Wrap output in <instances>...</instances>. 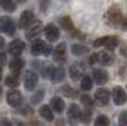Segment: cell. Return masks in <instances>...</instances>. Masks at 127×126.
Instances as JSON below:
<instances>
[{
	"label": "cell",
	"instance_id": "cell-1",
	"mask_svg": "<svg viewBox=\"0 0 127 126\" xmlns=\"http://www.w3.org/2000/svg\"><path fill=\"white\" fill-rule=\"evenodd\" d=\"M124 19H126V16L121 13V10L117 6L110 7L109 10L106 11V14H104V22H106V24L110 26V27H114V29L123 27Z\"/></svg>",
	"mask_w": 127,
	"mask_h": 126
},
{
	"label": "cell",
	"instance_id": "cell-2",
	"mask_svg": "<svg viewBox=\"0 0 127 126\" xmlns=\"http://www.w3.org/2000/svg\"><path fill=\"white\" fill-rule=\"evenodd\" d=\"M120 43V39L117 36H103L100 39H96L93 42V46L94 47H104L107 50H113L116 49Z\"/></svg>",
	"mask_w": 127,
	"mask_h": 126
},
{
	"label": "cell",
	"instance_id": "cell-3",
	"mask_svg": "<svg viewBox=\"0 0 127 126\" xmlns=\"http://www.w3.org/2000/svg\"><path fill=\"white\" fill-rule=\"evenodd\" d=\"M0 33H6L7 36H13L16 33V24L13 19L7 16H0Z\"/></svg>",
	"mask_w": 127,
	"mask_h": 126
},
{
	"label": "cell",
	"instance_id": "cell-4",
	"mask_svg": "<svg viewBox=\"0 0 127 126\" xmlns=\"http://www.w3.org/2000/svg\"><path fill=\"white\" fill-rule=\"evenodd\" d=\"M84 70H86V66L83 62H74L70 64L69 67V74L73 80H79L84 76Z\"/></svg>",
	"mask_w": 127,
	"mask_h": 126
},
{
	"label": "cell",
	"instance_id": "cell-5",
	"mask_svg": "<svg viewBox=\"0 0 127 126\" xmlns=\"http://www.w3.org/2000/svg\"><path fill=\"white\" fill-rule=\"evenodd\" d=\"M39 83V76L34 70H27L24 74V89L29 92H33Z\"/></svg>",
	"mask_w": 127,
	"mask_h": 126
},
{
	"label": "cell",
	"instance_id": "cell-6",
	"mask_svg": "<svg viewBox=\"0 0 127 126\" xmlns=\"http://www.w3.org/2000/svg\"><path fill=\"white\" fill-rule=\"evenodd\" d=\"M59 24L62 26V27L64 29V30H67L73 37H83L77 30H76L74 27V24H73V22H71V19H70L69 16H63V17H60L59 19Z\"/></svg>",
	"mask_w": 127,
	"mask_h": 126
},
{
	"label": "cell",
	"instance_id": "cell-7",
	"mask_svg": "<svg viewBox=\"0 0 127 126\" xmlns=\"http://www.w3.org/2000/svg\"><path fill=\"white\" fill-rule=\"evenodd\" d=\"M80 115L81 110L79 109L77 105H70L69 109H67V122H69L70 126H76L80 120Z\"/></svg>",
	"mask_w": 127,
	"mask_h": 126
},
{
	"label": "cell",
	"instance_id": "cell-8",
	"mask_svg": "<svg viewBox=\"0 0 127 126\" xmlns=\"http://www.w3.org/2000/svg\"><path fill=\"white\" fill-rule=\"evenodd\" d=\"M34 23V13L32 10H24L19 17V27L20 29H29Z\"/></svg>",
	"mask_w": 127,
	"mask_h": 126
},
{
	"label": "cell",
	"instance_id": "cell-9",
	"mask_svg": "<svg viewBox=\"0 0 127 126\" xmlns=\"http://www.w3.org/2000/svg\"><path fill=\"white\" fill-rule=\"evenodd\" d=\"M43 24H41V22H34L32 26L29 27V30L26 32V39L27 40H36L39 36H40L41 33H43Z\"/></svg>",
	"mask_w": 127,
	"mask_h": 126
},
{
	"label": "cell",
	"instance_id": "cell-10",
	"mask_svg": "<svg viewBox=\"0 0 127 126\" xmlns=\"http://www.w3.org/2000/svg\"><path fill=\"white\" fill-rule=\"evenodd\" d=\"M6 100H7V105L9 106H12V108H17L20 106V103L23 100V96H22V93L19 90H9L6 95Z\"/></svg>",
	"mask_w": 127,
	"mask_h": 126
},
{
	"label": "cell",
	"instance_id": "cell-11",
	"mask_svg": "<svg viewBox=\"0 0 127 126\" xmlns=\"http://www.w3.org/2000/svg\"><path fill=\"white\" fill-rule=\"evenodd\" d=\"M94 100L98 106H107L110 102V92L107 89H97L94 93Z\"/></svg>",
	"mask_w": 127,
	"mask_h": 126
},
{
	"label": "cell",
	"instance_id": "cell-12",
	"mask_svg": "<svg viewBox=\"0 0 127 126\" xmlns=\"http://www.w3.org/2000/svg\"><path fill=\"white\" fill-rule=\"evenodd\" d=\"M111 95H113V102L117 105V106H121V105H124L127 100V95L124 89L120 87V86H116L113 87V92H111Z\"/></svg>",
	"mask_w": 127,
	"mask_h": 126
},
{
	"label": "cell",
	"instance_id": "cell-13",
	"mask_svg": "<svg viewBox=\"0 0 127 126\" xmlns=\"http://www.w3.org/2000/svg\"><path fill=\"white\" fill-rule=\"evenodd\" d=\"M93 82L97 83L98 86L106 85L109 82V73L104 69H94L93 70Z\"/></svg>",
	"mask_w": 127,
	"mask_h": 126
},
{
	"label": "cell",
	"instance_id": "cell-14",
	"mask_svg": "<svg viewBox=\"0 0 127 126\" xmlns=\"http://www.w3.org/2000/svg\"><path fill=\"white\" fill-rule=\"evenodd\" d=\"M43 32H44V36L49 42H56L60 37V30L56 24H47Z\"/></svg>",
	"mask_w": 127,
	"mask_h": 126
},
{
	"label": "cell",
	"instance_id": "cell-15",
	"mask_svg": "<svg viewBox=\"0 0 127 126\" xmlns=\"http://www.w3.org/2000/svg\"><path fill=\"white\" fill-rule=\"evenodd\" d=\"M24 47H26V45H24L23 40L14 39L13 42H10V45H9V53L13 55V56H20V55L23 53Z\"/></svg>",
	"mask_w": 127,
	"mask_h": 126
},
{
	"label": "cell",
	"instance_id": "cell-16",
	"mask_svg": "<svg viewBox=\"0 0 127 126\" xmlns=\"http://www.w3.org/2000/svg\"><path fill=\"white\" fill-rule=\"evenodd\" d=\"M53 59H54V62H57V63L66 62V45L64 43H59L53 49Z\"/></svg>",
	"mask_w": 127,
	"mask_h": 126
},
{
	"label": "cell",
	"instance_id": "cell-17",
	"mask_svg": "<svg viewBox=\"0 0 127 126\" xmlns=\"http://www.w3.org/2000/svg\"><path fill=\"white\" fill-rule=\"evenodd\" d=\"M113 62H114V56L109 50H101L97 53V63H100L101 66H110L113 64Z\"/></svg>",
	"mask_w": 127,
	"mask_h": 126
},
{
	"label": "cell",
	"instance_id": "cell-18",
	"mask_svg": "<svg viewBox=\"0 0 127 126\" xmlns=\"http://www.w3.org/2000/svg\"><path fill=\"white\" fill-rule=\"evenodd\" d=\"M64 77H66V70L62 66H57V67L52 69V73H50V80L53 83H60L63 82Z\"/></svg>",
	"mask_w": 127,
	"mask_h": 126
},
{
	"label": "cell",
	"instance_id": "cell-19",
	"mask_svg": "<svg viewBox=\"0 0 127 126\" xmlns=\"http://www.w3.org/2000/svg\"><path fill=\"white\" fill-rule=\"evenodd\" d=\"M9 67L12 70V73H20L22 69L24 67V60L22 57L14 56L12 60H10V63H9Z\"/></svg>",
	"mask_w": 127,
	"mask_h": 126
},
{
	"label": "cell",
	"instance_id": "cell-20",
	"mask_svg": "<svg viewBox=\"0 0 127 126\" xmlns=\"http://www.w3.org/2000/svg\"><path fill=\"white\" fill-rule=\"evenodd\" d=\"M44 47H46V43L43 40L37 39V40H33L30 52H32L33 56H40V55H43V52H44Z\"/></svg>",
	"mask_w": 127,
	"mask_h": 126
},
{
	"label": "cell",
	"instance_id": "cell-21",
	"mask_svg": "<svg viewBox=\"0 0 127 126\" xmlns=\"http://www.w3.org/2000/svg\"><path fill=\"white\" fill-rule=\"evenodd\" d=\"M39 115H40L44 120H47V122H53V120H54L53 109L50 108L49 105H43V106H40V109H39Z\"/></svg>",
	"mask_w": 127,
	"mask_h": 126
},
{
	"label": "cell",
	"instance_id": "cell-22",
	"mask_svg": "<svg viewBox=\"0 0 127 126\" xmlns=\"http://www.w3.org/2000/svg\"><path fill=\"white\" fill-rule=\"evenodd\" d=\"M4 85H6L7 87H10V89L17 87V86L20 85V76H19V73H10L9 76H6Z\"/></svg>",
	"mask_w": 127,
	"mask_h": 126
},
{
	"label": "cell",
	"instance_id": "cell-23",
	"mask_svg": "<svg viewBox=\"0 0 127 126\" xmlns=\"http://www.w3.org/2000/svg\"><path fill=\"white\" fill-rule=\"evenodd\" d=\"M50 105H52V109L56 112V113H62V112L64 110V102H63V99H62V97H59V96L52 97Z\"/></svg>",
	"mask_w": 127,
	"mask_h": 126
},
{
	"label": "cell",
	"instance_id": "cell-24",
	"mask_svg": "<svg viewBox=\"0 0 127 126\" xmlns=\"http://www.w3.org/2000/svg\"><path fill=\"white\" fill-rule=\"evenodd\" d=\"M90 52V49L87 46H83V45H73L71 46V53L76 55V56H83V55H87Z\"/></svg>",
	"mask_w": 127,
	"mask_h": 126
},
{
	"label": "cell",
	"instance_id": "cell-25",
	"mask_svg": "<svg viewBox=\"0 0 127 126\" xmlns=\"http://www.w3.org/2000/svg\"><path fill=\"white\" fill-rule=\"evenodd\" d=\"M80 87H81V90L89 92L93 87V77L87 76V74L83 76V77H81V82H80Z\"/></svg>",
	"mask_w": 127,
	"mask_h": 126
},
{
	"label": "cell",
	"instance_id": "cell-26",
	"mask_svg": "<svg viewBox=\"0 0 127 126\" xmlns=\"http://www.w3.org/2000/svg\"><path fill=\"white\" fill-rule=\"evenodd\" d=\"M62 93H63L64 96L70 97V99H76V97L79 96V92L76 90V89H73V87L69 86V85H66V86L62 87Z\"/></svg>",
	"mask_w": 127,
	"mask_h": 126
},
{
	"label": "cell",
	"instance_id": "cell-27",
	"mask_svg": "<svg viewBox=\"0 0 127 126\" xmlns=\"http://www.w3.org/2000/svg\"><path fill=\"white\" fill-rule=\"evenodd\" d=\"M0 6H1L3 10L10 11V13L16 10V3L13 0H0Z\"/></svg>",
	"mask_w": 127,
	"mask_h": 126
},
{
	"label": "cell",
	"instance_id": "cell-28",
	"mask_svg": "<svg viewBox=\"0 0 127 126\" xmlns=\"http://www.w3.org/2000/svg\"><path fill=\"white\" fill-rule=\"evenodd\" d=\"M80 100H81V103H83L84 109H90V110H93V108H94V103H93V99L89 96V95H81Z\"/></svg>",
	"mask_w": 127,
	"mask_h": 126
},
{
	"label": "cell",
	"instance_id": "cell-29",
	"mask_svg": "<svg viewBox=\"0 0 127 126\" xmlns=\"http://www.w3.org/2000/svg\"><path fill=\"white\" fill-rule=\"evenodd\" d=\"M92 112L90 109H84V110H81V115H80V122H83L84 125H89L90 123V120H92Z\"/></svg>",
	"mask_w": 127,
	"mask_h": 126
},
{
	"label": "cell",
	"instance_id": "cell-30",
	"mask_svg": "<svg viewBox=\"0 0 127 126\" xmlns=\"http://www.w3.org/2000/svg\"><path fill=\"white\" fill-rule=\"evenodd\" d=\"M109 125H110V119L106 115H100L94 120V126H109Z\"/></svg>",
	"mask_w": 127,
	"mask_h": 126
},
{
	"label": "cell",
	"instance_id": "cell-31",
	"mask_svg": "<svg viewBox=\"0 0 127 126\" xmlns=\"http://www.w3.org/2000/svg\"><path fill=\"white\" fill-rule=\"evenodd\" d=\"M44 97V90H37L36 93H33V96H32V99H30V102H32V105H37V103L41 102V99Z\"/></svg>",
	"mask_w": 127,
	"mask_h": 126
},
{
	"label": "cell",
	"instance_id": "cell-32",
	"mask_svg": "<svg viewBox=\"0 0 127 126\" xmlns=\"http://www.w3.org/2000/svg\"><path fill=\"white\" fill-rule=\"evenodd\" d=\"M50 4H52V0H39V7H40L41 13H47Z\"/></svg>",
	"mask_w": 127,
	"mask_h": 126
},
{
	"label": "cell",
	"instance_id": "cell-33",
	"mask_svg": "<svg viewBox=\"0 0 127 126\" xmlns=\"http://www.w3.org/2000/svg\"><path fill=\"white\" fill-rule=\"evenodd\" d=\"M119 126H127V110L120 112V116H119Z\"/></svg>",
	"mask_w": 127,
	"mask_h": 126
},
{
	"label": "cell",
	"instance_id": "cell-34",
	"mask_svg": "<svg viewBox=\"0 0 127 126\" xmlns=\"http://www.w3.org/2000/svg\"><path fill=\"white\" fill-rule=\"evenodd\" d=\"M19 115H22V116H30V115L33 113V109L30 108V106H24L23 109H20V110H17Z\"/></svg>",
	"mask_w": 127,
	"mask_h": 126
},
{
	"label": "cell",
	"instance_id": "cell-35",
	"mask_svg": "<svg viewBox=\"0 0 127 126\" xmlns=\"http://www.w3.org/2000/svg\"><path fill=\"white\" fill-rule=\"evenodd\" d=\"M52 66H49V64H46L44 67H41V76L43 77H50V73H52Z\"/></svg>",
	"mask_w": 127,
	"mask_h": 126
},
{
	"label": "cell",
	"instance_id": "cell-36",
	"mask_svg": "<svg viewBox=\"0 0 127 126\" xmlns=\"http://www.w3.org/2000/svg\"><path fill=\"white\" fill-rule=\"evenodd\" d=\"M7 62V56L6 53H0V67H3Z\"/></svg>",
	"mask_w": 127,
	"mask_h": 126
},
{
	"label": "cell",
	"instance_id": "cell-37",
	"mask_svg": "<svg viewBox=\"0 0 127 126\" xmlns=\"http://www.w3.org/2000/svg\"><path fill=\"white\" fill-rule=\"evenodd\" d=\"M89 63H90V64L97 63V53H93L92 56H90V59H89Z\"/></svg>",
	"mask_w": 127,
	"mask_h": 126
},
{
	"label": "cell",
	"instance_id": "cell-38",
	"mask_svg": "<svg viewBox=\"0 0 127 126\" xmlns=\"http://www.w3.org/2000/svg\"><path fill=\"white\" fill-rule=\"evenodd\" d=\"M0 126H13V125H12V122H10V120L1 119V120H0Z\"/></svg>",
	"mask_w": 127,
	"mask_h": 126
},
{
	"label": "cell",
	"instance_id": "cell-39",
	"mask_svg": "<svg viewBox=\"0 0 127 126\" xmlns=\"http://www.w3.org/2000/svg\"><path fill=\"white\" fill-rule=\"evenodd\" d=\"M50 53H52V47H50L49 45H46V47H44V52H43V55H44V56H49Z\"/></svg>",
	"mask_w": 127,
	"mask_h": 126
},
{
	"label": "cell",
	"instance_id": "cell-40",
	"mask_svg": "<svg viewBox=\"0 0 127 126\" xmlns=\"http://www.w3.org/2000/svg\"><path fill=\"white\" fill-rule=\"evenodd\" d=\"M121 30L127 32V16H126V19H124V23H123V27H121Z\"/></svg>",
	"mask_w": 127,
	"mask_h": 126
},
{
	"label": "cell",
	"instance_id": "cell-41",
	"mask_svg": "<svg viewBox=\"0 0 127 126\" xmlns=\"http://www.w3.org/2000/svg\"><path fill=\"white\" fill-rule=\"evenodd\" d=\"M4 45H6V42H4V39L0 36V49H3V47H4Z\"/></svg>",
	"mask_w": 127,
	"mask_h": 126
},
{
	"label": "cell",
	"instance_id": "cell-42",
	"mask_svg": "<svg viewBox=\"0 0 127 126\" xmlns=\"http://www.w3.org/2000/svg\"><path fill=\"white\" fill-rule=\"evenodd\" d=\"M34 122H29V123H19V126H33Z\"/></svg>",
	"mask_w": 127,
	"mask_h": 126
},
{
	"label": "cell",
	"instance_id": "cell-43",
	"mask_svg": "<svg viewBox=\"0 0 127 126\" xmlns=\"http://www.w3.org/2000/svg\"><path fill=\"white\" fill-rule=\"evenodd\" d=\"M57 126H63V122H62V120H59V122H57Z\"/></svg>",
	"mask_w": 127,
	"mask_h": 126
},
{
	"label": "cell",
	"instance_id": "cell-44",
	"mask_svg": "<svg viewBox=\"0 0 127 126\" xmlns=\"http://www.w3.org/2000/svg\"><path fill=\"white\" fill-rule=\"evenodd\" d=\"M19 3H26V0H17Z\"/></svg>",
	"mask_w": 127,
	"mask_h": 126
},
{
	"label": "cell",
	"instance_id": "cell-45",
	"mask_svg": "<svg viewBox=\"0 0 127 126\" xmlns=\"http://www.w3.org/2000/svg\"><path fill=\"white\" fill-rule=\"evenodd\" d=\"M0 79H1V67H0Z\"/></svg>",
	"mask_w": 127,
	"mask_h": 126
},
{
	"label": "cell",
	"instance_id": "cell-46",
	"mask_svg": "<svg viewBox=\"0 0 127 126\" xmlns=\"http://www.w3.org/2000/svg\"><path fill=\"white\" fill-rule=\"evenodd\" d=\"M0 96H1V89H0Z\"/></svg>",
	"mask_w": 127,
	"mask_h": 126
},
{
	"label": "cell",
	"instance_id": "cell-47",
	"mask_svg": "<svg viewBox=\"0 0 127 126\" xmlns=\"http://www.w3.org/2000/svg\"><path fill=\"white\" fill-rule=\"evenodd\" d=\"M63 1H66V0H63Z\"/></svg>",
	"mask_w": 127,
	"mask_h": 126
}]
</instances>
